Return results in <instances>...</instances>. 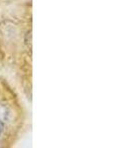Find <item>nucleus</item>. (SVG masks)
<instances>
[{
  "label": "nucleus",
  "mask_w": 131,
  "mask_h": 148,
  "mask_svg": "<svg viewBox=\"0 0 131 148\" xmlns=\"http://www.w3.org/2000/svg\"><path fill=\"white\" fill-rule=\"evenodd\" d=\"M3 126H4L3 123H2V121L0 120V133H1V132H2V130H3Z\"/></svg>",
  "instance_id": "obj_1"
}]
</instances>
